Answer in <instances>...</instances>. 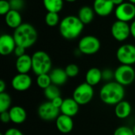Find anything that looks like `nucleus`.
<instances>
[{"label":"nucleus","mask_w":135,"mask_h":135,"mask_svg":"<svg viewBox=\"0 0 135 135\" xmlns=\"http://www.w3.org/2000/svg\"><path fill=\"white\" fill-rule=\"evenodd\" d=\"M125 97L124 86L115 81H109L104 85L100 90L101 101L108 105H116Z\"/></svg>","instance_id":"nucleus-1"},{"label":"nucleus","mask_w":135,"mask_h":135,"mask_svg":"<svg viewBox=\"0 0 135 135\" xmlns=\"http://www.w3.org/2000/svg\"><path fill=\"white\" fill-rule=\"evenodd\" d=\"M59 25V32L66 40H74L78 38L84 28V24L78 17L74 15L65 17Z\"/></svg>","instance_id":"nucleus-2"},{"label":"nucleus","mask_w":135,"mask_h":135,"mask_svg":"<svg viewBox=\"0 0 135 135\" xmlns=\"http://www.w3.org/2000/svg\"><path fill=\"white\" fill-rule=\"evenodd\" d=\"M13 36L17 46H21L27 49L36 42L38 33L35 27L31 24L22 23L18 28L14 29Z\"/></svg>","instance_id":"nucleus-3"},{"label":"nucleus","mask_w":135,"mask_h":135,"mask_svg":"<svg viewBox=\"0 0 135 135\" xmlns=\"http://www.w3.org/2000/svg\"><path fill=\"white\" fill-rule=\"evenodd\" d=\"M32 70L36 75L49 74L51 70L52 62L49 55L44 51H37L32 55Z\"/></svg>","instance_id":"nucleus-4"},{"label":"nucleus","mask_w":135,"mask_h":135,"mask_svg":"<svg viewBox=\"0 0 135 135\" xmlns=\"http://www.w3.org/2000/svg\"><path fill=\"white\" fill-rule=\"evenodd\" d=\"M93 95V86L86 82H83L74 89L72 97L79 105H85L92 100Z\"/></svg>","instance_id":"nucleus-5"},{"label":"nucleus","mask_w":135,"mask_h":135,"mask_svg":"<svg viewBox=\"0 0 135 135\" xmlns=\"http://www.w3.org/2000/svg\"><path fill=\"white\" fill-rule=\"evenodd\" d=\"M114 78L123 86L131 85L135 79V70L132 66L121 64L114 71Z\"/></svg>","instance_id":"nucleus-6"},{"label":"nucleus","mask_w":135,"mask_h":135,"mask_svg":"<svg viewBox=\"0 0 135 135\" xmlns=\"http://www.w3.org/2000/svg\"><path fill=\"white\" fill-rule=\"evenodd\" d=\"M100 48V41L94 36H85L82 37L79 43L78 49L83 55H92L99 51Z\"/></svg>","instance_id":"nucleus-7"},{"label":"nucleus","mask_w":135,"mask_h":135,"mask_svg":"<svg viewBox=\"0 0 135 135\" xmlns=\"http://www.w3.org/2000/svg\"><path fill=\"white\" fill-rule=\"evenodd\" d=\"M116 58L121 64L132 66L135 63V46L131 44L120 46L116 51Z\"/></svg>","instance_id":"nucleus-8"},{"label":"nucleus","mask_w":135,"mask_h":135,"mask_svg":"<svg viewBox=\"0 0 135 135\" xmlns=\"http://www.w3.org/2000/svg\"><path fill=\"white\" fill-rule=\"evenodd\" d=\"M38 115L44 121H52L59 116L60 109L56 108L51 101H46L42 103L37 110Z\"/></svg>","instance_id":"nucleus-9"},{"label":"nucleus","mask_w":135,"mask_h":135,"mask_svg":"<svg viewBox=\"0 0 135 135\" xmlns=\"http://www.w3.org/2000/svg\"><path fill=\"white\" fill-rule=\"evenodd\" d=\"M111 32L115 40L119 42L125 41L131 36V26L127 22L116 21L111 28Z\"/></svg>","instance_id":"nucleus-10"},{"label":"nucleus","mask_w":135,"mask_h":135,"mask_svg":"<svg viewBox=\"0 0 135 135\" xmlns=\"http://www.w3.org/2000/svg\"><path fill=\"white\" fill-rule=\"evenodd\" d=\"M115 15L118 21L129 22L135 17V5L127 2L116 6Z\"/></svg>","instance_id":"nucleus-11"},{"label":"nucleus","mask_w":135,"mask_h":135,"mask_svg":"<svg viewBox=\"0 0 135 135\" xmlns=\"http://www.w3.org/2000/svg\"><path fill=\"white\" fill-rule=\"evenodd\" d=\"M32 81L28 74H17L11 81V85L13 89L18 92H24L28 90L32 85Z\"/></svg>","instance_id":"nucleus-12"},{"label":"nucleus","mask_w":135,"mask_h":135,"mask_svg":"<svg viewBox=\"0 0 135 135\" xmlns=\"http://www.w3.org/2000/svg\"><path fill=\"white\" fill-rule=\"evenodd\" d=\"M114 3L112 0H94L93 9L95 13L100 17L110 15L114 9Z\"/></svg>","instance_id":"nucleus-13"},{"label":"nucleus","mask_w":135,"mask_h":135,"mask_svg":"<svg viewBox=\"0 0 135 135\" xmlns=\"http://www.w3.org/2000/svg\"><path fill=\"white\" fill-rule=\"evenodd\" d=\"M17 47L15 40L9 34H2L0 36V54L6 56L13 53Z\"/></svg>","instance_id":"nucleus-14"},{"label":"nucleus","mask_w":135,"mask_h":135,"mask_svg":"<svg viewBox=\"0 0 135 135\" xmlns=\"http://www.w3.org/2000/svg\"><path fill=\"white\" fill-rule=\"evenodd\" d=\"M79 106L80 105L75 101L73 97L66 98L63 100V103L60 108V112L62 115L73 118L78 114L79 111Z\"/></svg>","instance_id":"nucleus-15"},{"label":"nucleus","mask_w":135,"mask_h":135,"mask_svg":"<svg viewBox=\"0 0 135 135\" xmlns=\"http://www.w3.org/2000/svg\"><path fill=\"white\" fill-rule=\"evenodd\" d=\"M55 120V125L59 132L63 134H66L72 131L74 128V121L72 117L61 114Z\"/></svg>","instance_id":"nucleus-16"},{"label":"nucleus","mask_w":135,"mask_h":135,"mask_svg":"<svg viewBox=\"0 0 135 135\" xmlns=\"http://www.w3.org/2000/svg\"><path fill=\"white\" fill-rule=\"evenodd\" d=\"M15 66L19 74H28L32 68V56L25 54L22 56L17 57Z\"/></svg>","instance_id":"nucleus-17"},{"label":"nucleus","mask_w":135,"mask_h":135,"mask_svg":"<svg viewBox=\"0 0 135 135\" xmlns=\"http://www.w3.org/2000/svg\"><path fill=\"white\" fill-rule=\"evenodd\" d=\"M11 122L15 124H22L27 119V112L25 109L21 106H13L9 110Z\"/></svg>","instance_id":"nucleus-18"},{"label":"nucleus","mask_w":135,"mask_h":135,"mask_svg":"<svg viewBox=\"0 0 135 135\" xmlns=\"http://www.w3.org/2000/svg\"><path fill=\"white\" fill-rule=\"evenodd\" d=\"M49 75L51 80V83L57 86L65 85L69 78L66 73L65 69L63 70L62 68H55L51 70L49 73Z\"/></svg>","instance_id":"nucleus-19"},{"label":"nucleus","mask_w":135,"mask_h":135,"mask_svg":"<svg viewBox=\"0 0 135 135\" xmlns=\"http://www.w3.org/2000/svg\"><path fill=\"white\" fill-rule=\"evenodd\" d=\"M5 21L9 28L16 29L22 24V17L19 11L11 9L5 15Z\"/></svg>","instance_id":"nucleus-20"},{"label":"nucleus","mask_w":135,"mask_h":135,"mask_svg":"<svg viewBox=\"0 0 135 135\" xmlns=\"http://www.w3.org/2000/svg\"><path fill=\"white\" fill-rule=\"evenodd\" d=\"M132 112V107L128 101L122 100L115 107V114L117 118L125 119L130 116Z\"/></svg>","instance_id":"nucleus-21"},{"label":"nucleus","mask_w":135,"mask_h":135,"mask_svg":"<svg viewBox=\"0 0 135 135\" xmlns=\"http://www.w3.org/2000/svg\"><path fill=\"white\" fill-rule=\"evenodd\" d=\"M102 79V71L97 67H92L85 74V82L92 86L98 85Z\"/></svg>","instance_id":"nucleus-22"},{"label":"nucleus","mask_w":135,"mask_h":135,"mask_svg":"<svg viewBox=\"0 0 135 135\" xmlns=\"http://www.w3.org/2000/svg\"><path fill=\"white\" fill-rule=\"evenodd\" d=\"M94 13H95V11L93 8L85 6H82L79 9L78 17L84 25H87V24H89L93 20Z\"/></svg>","instance_id":"nucleus-23"},{"label":"nucleus","mask_w":135,"mask_h":135,"mask_svg":"<svg viewBox=\"0 0 135 135\" xmlns=\"http://www.w3.org/2000/svg\"><path fill=\"white\" fill-rule=\"evenodd\" d=\"M44 6L47 12L59 13L64 4V0H43Z\"/></svg>","instance_id":"nucleus-24"},{"label":"nucleus","mask_w":135,"mask_h":135,"mask_svg":"<svg viewBox=\"0 0 135 135\" xmlns=\"http://www.w3.org/2000/svg\"><path fill=\"white\" fill-rule=\"evenodd\" d=\"M44 93L45 97L49 101L53 100L56 97H61L60 96V90H59V86H57L55 85H53V84H51L47 89H44Z\"/></svg>","instance_id":"nucleus-25"},{"label":"nucleus","mask_w":135,"mask_h":135,"mask_svg":"<svg viewBox=\"0 0 135 135\" xmlns=\"http://www.w3.org/2000/svg\"><path fill=\"white\" fill-rule=\"evenodd\" d=\"M11 102V97L7 93H0V112L9 111Z\"/></svg>","instance_id":"nucleus-26"},{"label":"nucleus","mask_w":135,"mask_h":135,"mask_svg":"<svg viewBox=\"0 0 135 135\" xmlns=\"http://www.w3.org/2000/svg\"><path fill=\"white\" fill-rule=\"evenodd\" d=\"M51 80L49 74H44L37 75L36 78V85L42 89H47L48 86L51 85Z\"/></svg>","instance_id":"nucleus-27"},{"label":"nucleus","mask_w":135,"mask_h":135,"mask_svg":"<svg viewBox=\"0 0 135 135\" xmlns=\"http://www.w3.org/2000/svg\"><path fill=\"white\" fill-rule=\"evenodd\" d=\"M45 22L49 27H55L59 25V15L58 13L47 12L45 16Z\"/></svg>","instance_id":"nucleus-28"},{"label":"nucleus","mask_w":135,"mask_h":135,"mask_svg":"<svg viewBox=\"0 0 135 135\" xmlns=\"http://www.w3.org/2000/svg\"><path fill=\"white\" fill-rule=\"evenodd\" d=\"M65 70L69 78H74L79 74V67L74 63H70L67 65L65 68Z\"/></svg>","instance_id":"nucleus-29"},{"label":"nucleus","mask_w":135,"mask_h":135,"mask_svg":"<svg viewBox=\"0 0 135 135\" xmlns=\"http://www.w3.org/2000/svg\"><path fill=\"white\" fill-rule=\"evenodd\" d=\"M113 135H134L133 133V130L128 127L122 126L115 129Z\"/></svg>","instance_id":"nucleus-30"},{"label":"nucleus","mask_w":135,"mask_h":135,"mask_svg":"<svg viewBox=\"0 0 135 135\" xmlns=\"http://www.w3.org/2000/svg\"><path fill=\"white\" fill-rule=\"evenodd\" d=\"M11 10V6L9 1L1 0L0 1V14L6 15L8 12Z\"/></svg>","instance_id":"nucleus-31"},{"label":"nucleus","mask_w":135,"mask_h":135,"mask_svg":"<svg viewBox=\"0 0 135 135\" xmlns=\"http://www.w3.org/2000/svg\"><path fill=\"white\" fill-rule=\"evenodd\" d=\"M9 2L11 6V9L17 11H20L25 6L24 0H9Z\"/></svg>","instance_id":"nucleus-32"},{"label":"nucleus","mask_w":135,"mask_h":135,"mask_svg":"<svg viewBox=\"0 0 135 135\" xmlns=\"http://www.w3.org/2000/svg\"><path fill=\"white\" fill-rule=\"evenodd\" d=\"M114 78V71L111 69H104L102 70V79L106 81H110Z\"/></svg>","instance_id":"nucleus-33"},{"label":"nucleus","mask_w":135,"mask_h":135,"mask_svg":"<svg viewBox=\"0 0 135 135\" xmlns=\"http://www.w3.org/2000/svg\"><path fill=\"white\" fill-rule=\"evenodd\" d=\"M0 119H1L2 123H8L9 122H11L9 111L0 112Z\"/></svg>","instance_id":"nucleus-34"},{"label":"nucleus","mask_w":135,"mask_h":135,"mask_svg":"<svg viewBox=\"0 0 135 135\" xmlns=\"http://www.w3.org/2000/svg\"><path fill=\"white\" fill-rule=\"evenodd\" d=\"M4 135H24L23 133L17 128L12 127V128H9L4 134Z\"/></svg>","instance_id":"nucleus-35"},{"label":"nucleus","mask_w":135,"mask_h":135,"mask_svg":"<svg viewBox=\"0 0 135 135\" xmlns=\"http://www.w3.org/2000/svg\"><path fill=\"white\" fill-rule=\"evenodd\" d=\"M25 48L23 47H21V46H17L15 47V50L13 51L14 55L17 56V57H20V56H22L24 55H25Z\"/></svg>","instance_id":"nucleus-36"},{"label":"nucleus","mask_w":135,"mask_h":135,"mask_svg":"<svg viewBox=\"0 0 135 135\" xmlns=\"http://www.w3.org/2000/svg\"><path fill=\"white\" fill-rule=\"evenodd\" d=\"M51 103L58 108L60 109L62 103H63V99L61 97H56L55 99H54L53 100H51Z\"/></svg>","instance_id":"nucleus-37"},{"label":"nucleus","mask_w":135,"mask_h":135,"mask_svg":"<svg viewBox=\"0 0 135 135\" xmlns=\"http://www.w3.org/2000/svg\"><path fill=\"white\" fill-rule=\"evenodd\" d=\"M131 35L135 39V20L131 24Z\"/></svg>","instance_id":"nucleus-38"},{"label":"nucleus","mask_w":135,"mask_h":135,"mask_svg":"<svg viewBox=\"0 0 135 135\" xmlns=\"http://www.w3.org/2000/svg\"><path fill=\"white\" fill-rule=\"evenodd\" d=\"M6 88V85L3 80L0 81V93H4Z\"/></svg>","instance_id":"nucleus-39"},{"label":"nucleus","mask_w":135,"mask_h":135,"mask_svg":"<svg viewBox=\"0 0 135 135\" xmlns=\"http://www.w3.org/2000/svg\"><path fill=\"white\" fill-rule=\"evenodd\" d=\"M112 1H113L114 5L116 6L121 5V4H123V3L124 2V0H112Z\"/></svg>","instance_id":"nucleus-40"},{"label":"nucleus","mask_w":135,"mask_h":135,"mask_svg":"<svg viewBox=\"0 0 135 135\" xmlns=\"http://www.w3.org/2000/svg\"><path fill=\"white\" fill-rule=\"evenodd\" d=\"M64 1H66V2H76L77 0H64Z\"/></svg>","instance_id":"nucleus-41"},{"label":"nucleus","mask_w":135,"mask_h":135,"mask_svg":"<svg viewBox=\"0 0 135 135\" xmlns=\"http://www.w3.org/2000/svg\"><path fill=\"white\" fill-rule=\"evenodd\" d=\"M128 2H131V3L135 5V0H128Z\"/></svg>","instance_id":"nucleus-42"},{"label":"nucleus","mask_w":135,"mask_h":135,"mask_svg":"<svg viewBox=\"0 0 135 135\" xmlns=\"http://www.w3.org/2000/svg\"><path fill=\"white\" fill-rule=\"evenodd\" d=\"M132 130H133V133H134V134L135 135V125H134V127H133V129H132Z\"/></svg>","instance_id":"nucleus-43"},{"label":"nucleus","mask_w":135,"mask_h":135,"mask_svg":"<svg viewBox=\"0 0 135 135\" xmlns=\"http://www.w3.org/2000/svg\"><path fill=\"white\" fill-rule=\"evenodd\" d=\"M0 135H4V134H0Z\"/></svg>","instance_id":"nucleus-44"}]
</instances>
